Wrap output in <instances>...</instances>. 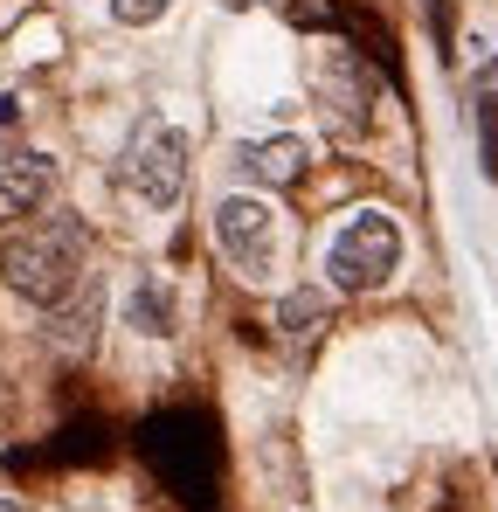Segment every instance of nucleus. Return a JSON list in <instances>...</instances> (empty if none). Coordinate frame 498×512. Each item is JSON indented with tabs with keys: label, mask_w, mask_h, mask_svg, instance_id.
Listing matches in <instances>:
<instances>
[{
	"label": "nucleus",
	"mask_w": 498,
	"mask_h": 512,
	"mask_svg": "<svg viewBox=\"0 0 498 512\" xmlns=\"http://www.w3.org/2000/svg\"><path fill=\"white\" fill-rule=\"evenodd\" d=\"M0 277L14 298L28 305H63L83 284V229L77 222H35V229H14L0 243Z\"/></svg>",
	"instance_id": "nucleus-1"
},
{
	"label": "nucleus",
	"mask_w": 498,
	"mask_h": 512,
	"mask_svg": "<svg viewBox=\"0 0 498 512\" xmlns=\"http://www.w3.org/2000/svg\"><path fill=\"white\" fill-rule=\"evenodd\" d=\"M402 270V222L381 215V208H360L339 236L326 243V277L332 291H381L388 277Z\"/></svg>",
	"instance_id": "nucleus-2"
},
{
	"label": "nucleus",
	"mask_w": 498,
	"mask_h": 512,
	"mask_svg": "<svg viewBox=\"0 0 498 512\" xmlns=\"http://www.w3.org/2000/svg\"><path fill=\"white\" fill-rule=\"evenodd\" d=\"M118 180L146 208H173L187 194V132H173L166 118H139L125 153H118Z\"/></svg>",
	"instance_id": "nucleus-3"
},
{
	"label": "nucleus",
	"mask_w": 498,
	"mask_h": 512,
	"mask_svg": "<svg viewBox=\"0 0 498 512\" xmlns=\"http://www.w3.org/2000/svg\"><path fill=\"white\" fill-rule=\"evenodd\" d=\"M312 104L326 111V125L339 139H360L367 125H374V70L346 49V42H332L312 56Z\"/></svg>",
	"instance_id": "nucleus-4"
},
{
	"label": "nucleus",
	"mask_w": 498,
	"mask_h": 512,
	"mask_svg": "<svg viewBox=\"0 0 498 512\" xmlns=\"http://www.w3.org/2000/svg\"><path fill=\"white\" fill-rule=\"evenodd\" d=\"M215 243L243 277H270V263H277V208L263 194H222L215 201Z\"/></svg>",
	"instance_id": "nucleus-5"
},
{
	"label": "nucleus",
	"mask_w": 498,
	"mask_h": 512,
	"mask_svg": "<svg viewBox=\"0 0 498 512\" xmlns=\"http://www.w3.org/2000/svg\"><path fill=\"white\" fill-rule=\"evenodd\" d=\"M236 167H243L256 187H291V180H305V167H312V146L291 139V132L249 139V146H236Z\"/></svg>",
	"instance_id": "nucleus-6"
},
{
	"label": "nucleus",
	"mask_w": 498,
	"mask_h": 512,
	"mask_svg": "<svg viewBox=\"0 0 498 512\" xmlns=\"http://www.w3.org/2000/svg\"><path fill=\"white\" fill-rule=\"evenodd\" d=\"M56 194V160L35 146H0V201L7 208H42Z\"/></svg>",
	"instance_id": "nucleus-7"
},
{
	"label": "nucleus",
	"mask_w": 498,
	"mask_h": 512,
	"mask_svg": "<svg viewBox=\"0 0 498 512\" xmlns=\"http://www.w3.org/2000/svg\"><path fill=\"white\" fill-rule=\"evenodd\" d=\"M125 326L146 333V340H173V333H180V298H173L166 277H139V284H132V298H125Z\"/></svg>",
	"instance_id": "nucleus-8"
},
{
	"label": "nucleus",
	"mask_w": 498,
	"mask_h": 512,
	"mask_svg": "<svg viewBox=\"0 0 498 512\" xmlns=\"http://www.w3.org/2000/svg\"><path fill=\"white\" fill-rule=\"evenodd\" d=\"M97 312H104V284H90V277H83L63 305H49V340H56V346H90Z\"/></svg>",
	"instance_id": "nucleus-9"
},
{
	"label": "nucleus",
	"mask_w": 498,
	"mask_h": 512,
	"mask_svg": "<svg viewBox=\"0 0 498 512\" xmlns=\"http://www.w3.org/2000/svg\"><path fill=\"white\" fill-rule=\"evenodd\" d=\"M471 104H478V167H485V180H498V63L478 70Z\"/></svg>",
	"instance_id": "nucleus-10"
},
{
	"label": "nucleus",
	"mask_w": 498,
	"mask_h": 512,
	"mask_svg": "<svg viewBox=\"0 0 498 512\" xmlns=\"http://www.w3.org/2000/svg\"><path fill=\"white\" fill-rule=\"evenodd\" d=\"M326 319H332V298H326V291H312V284H305V291H291V298L277 305V326H284L291 340H312Z\"/></svg>",
	"instance_id": "nucleus-11"
},
{
	"label": "nucleus",
	"mask_w": 498,
	"mask_h": 512,
	"mask_svg": "<svg viewBox=\"0 0 498 512\" xmlns=\"http://www.w3.org/2000/svg\"><path fill=\"white\" fill-rule=\"evenodd\" d=\"M111 14L125 21V28H146V21H160L166 0H111Z\"/></svg>",
	"instance_id": "nucleus-12"
},
{
	"label": "nucleus",
	"mask_w": 498,
	"mask_h": 512,
	"mask_svg": "<svg viewBox=\"0 0 498 512\" xmlns=\"http://www.w3.org/2000/svg\"><path fill=\"white\" fill-rule=\"evenodd\" d=\"M0 132H21V97L0 90Z\"/></svg>",
	"instance_id": "nucleus-13"
},
{
	"label": "nucleus",
	"mask_w": 498,
	"mask_h": 512,
	"mask_svg": "<svg viewBox=\"0 0 498 512\" xmlns=\"http://www.w3.org/2000/svg\"><path fill=\"white\" fill-rule=\"evenodd\" d=\"M429 14H436V35L450 42V0H429Z\"/></svg>",
	"instance_id": "nucleus-14"
},
{
	"label": "nucleus",
	"mask_w": 498,
	"mask_h": 512,
	"mask_svg": "<svg viewBox=\"0 0 498 512\" xmlns=\"http://www.w3.org/2000/svg\"><path fill=\"white\" fill-rule=\"evenodd\" d=\"M0 512H28V506H21V499H0Z\"/></svg>",
	"instance_id": "nucleus-15"
},
{
	"label": "nucleus",
	"mask_w": 498,
	"mask_h": 512,
	"mask_svg": "<svg viewBox=\"0 0 498 512\" xmlns=\"http://www.w3.org/2000/svg\"><path fill=\"white\" fill-rule=\"evenodd\" d=\"M222 7H256V0H222Z\"/></svg>",
	"instance_id": "nucleus-16"
}]
</instances>
